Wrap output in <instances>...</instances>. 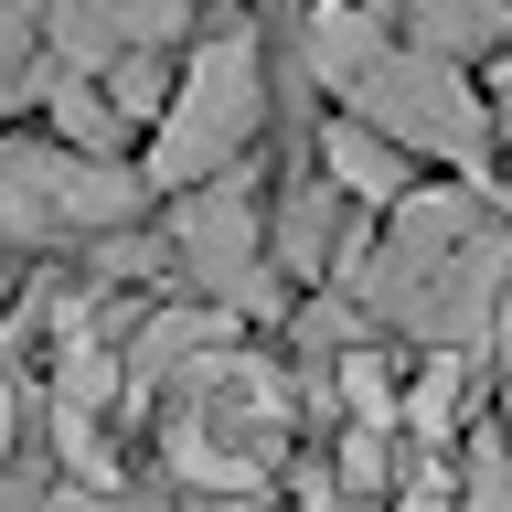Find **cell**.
I'll return each instance as SVG.
<instances>
[{
    "label": "cell",
    "mask_w": 512,
    "mask_h": 512,
    "mask_svg": "<svg viewBox=\"0 0 512 512\" xmlns=\"http://www.w3.org/2000/svg\"><path fill=\"white\" fill-rule=\"evenodd\" d=\"M11 438H22V406H11V374H0V470H11Z\"/></svg>",
    "instance_id": "obj_16"
},
{
    "label": "cell",
    "mask_w": 512,
    "mask_h": 512,
    "mask_svg": "<svg viewBox=\"0 0 512 512\" xmlns=\"http://www.w3.org/2000/svg\"><path fill=\"white\" fill-rule=\"evenodd\" d=\"M502 160H512V75H502Z\"/></svg>",
    "instance_id": "obj_17"
},
{
    "label": "cell",
    "mask_w": 512,
    "mask_h": 512,
    "mask_svg": "<svg viewBox=\"0 0 512 512\" xmlns=\"http://www.w3.org/2000/svg\"><path fill=\"white\" fill-rule=\"evenodd\" d=\"M384 43H395V32H384V11H363V0H320V11H310V75L331 96H342Z\"/></svg>",
    "instance_id": "obj_9"
},
{
    "label": "cell",
    "mask_w": 512,
    "mask_h": 512,
    "mask_svg": "<svg viewBox=\"0 0 512 512\" xmlns=\"http://www.w3.org/2000/svg\"><path fill=\"white\" fill-rule=\"evenodd\" d=\"M43 512H139V502H107V491H54Z\"/></svg>",
    "instance_id": "obj_15"
},
{
    "label": "cell",
    "mask_w": 512,
    "mask_h": 512,
    "mask_svg": "<svg viewBox=\"0 0 512 512\" xmlns=\"http://www.w3.org/2000/svg\"><path fill=\"white\" fill-rule=\"evenodd\" d=\"M256 128H267V54H256V32H214L192 54V75L171 86V107H160V139H150V171L139 182L182 192L203 171H235V150H246Z\"/></svg>",
    "instance_id": "obj_3"
},
{
    "label": "cell",
    "mask_w": 512,
    "mask_h": 512,
    "mask_svg": "<svg viewBox=\"0 0 512 512\" xmlns=\"http://www.w3.org/2000/svg\"><path fill=\"white\" fill-rule=\"evenodd\" d=\"M470 512H512V438H470Z\"/></svg>",
    "instance_id": "obj_14"
},
{
    "label": "cell",
    "mask_w": 512,
    "mask_h": 512,
    "mask_svg": "<svg viewBox=\"0 0 512 512\" xmlns=\"http://www.w3.org/2000/svg\"><path fill=\"white\" fill-rule=\"evenodd\" d=\"M384 22H406V43H427V54H480V43H491V32L512 22V0H374Z\"/></svg>",
    "instance_id": "obj_8"
},
{
    "label": "cell",
    "mask_w": 512,
    "mask_h": 512,
    "mask_svg": "<svg viewBox=\"0 0 512 512\" xmlns=\"http://www.w3.org/2000/svg\"><path fill=\"white\" fill-rule=\"evenodd\" d=\"M171 246H182V278L203 288L214 310H256V299H267V256H278V235H267V214H256L235 182L192 192Z\"/></svg>",
    "instance_id": "obj_6"
},
{
    "label": "cell",
    "mask_w": 512,
    "mask_h": 512,
    "mask_svg": "<svg viewBox=\"0 0 512 512\" xmlns=\"http://www.w3.org/2000/svg\"><path fill=\"white\" fill-rule=\"evenodd\" d=\"M320 246H331V192H299L278 214V256L288 267H320Z\"/></svg>",
    "instance_id": "obj_13"
},
{
    "label": "cell",
    "mask_w": 512,
    "mask_h": 512,
    "mask_svg": "<svg viewBox=\"0 0 512 512\" xmlns=\"http://www.w3.org/2000/svg\"><path fill=\"white\" fill-rule=\"evenodd\" d=\"M139 171L96 150H32L11 139L0 150V246H54V235H96V224H128L139 214Z\"/></svg>",
    "instance_id": "obj_5"
},
{
    "label": "cell",
    "mask_w": 512,
    "mask_h": 512,
    "mask_svg": "<svg viewBox=\"0 0 512 512\" xmlns=\"http://www.w3.org/2000/svg\"><path fill=\"white\" fill-rule=\"evenodd\" d=\"M43 43H54V22H32L22 0H0V107L32 96V86H54V75H43Z\"/></svg>",
    "instance_id": "obj_10"
},
{
    "label": "cell",
    "mask_w": 512,
    "mask_h": 512,
    "mask_svg": "<svg viewBox=\"0 0 512 512\" xmlns=\"http://www.w3.org/2000/svg\"><path fill=\"white\" fill-rule=\"evenodd\" d=\"M342 107H352V118H374L384 139L427 150V160H459V171H480V160H491L480 86H459V64L427 54V43H384V54L342 86Z\"/></svg>",
    "instance_id": "obj_4"
},
{
    "label": "cell",
    "mask_w": 512,
    "mask_h": 512,
    "mask_svg": "<svg viewBox=\"0 0 512 512\" xmlns=\"http://www.w3.org/2000/svg\"><path fill=\"white\" fill-rule=\"evenodd\" d=\"M64 11H86L107 43H171L192 0H64Z\"/></svg>",
    "instance_id": "obj_11"
},
{
    "label": "cell",
    "mask_w": 512,
    "mask_h": 512,
    "mask_svg": "<svg viewBox=\"0 0 512 512\" xmlns=\"http://www.w3.org/2000/svg\"><path fill=\"white\" fill-rule=\"evenodd\" d=\"M342 278L363 288L395 331H416L427 352H470L480 331H491V310H502L512 235L480 214L470 192H406L374 246L342 256Z\"/></svg>",
    "instance_id": "obj_1"
},
{
    "label": "cell",
    "mask_w": 512,
    "mask_h": 512,
    "mask_svg": "<svg viewBox=\"0 0 512 512\" xmlns=\"http://www.w3.org/2000/svg\"><path fill=\"white\" fill-rule=\"evenodd\" d=\"M278 438H288V395H278V374L246 363L235 342L203 352V363L171 384V427H160V448H171V470L203 480V491H256L267 459H278Z\"/></svg>",
    "instance_id": "obj_2"
},
{
    "label": "cell",
    "mask_w": 512,
    "mask_h": 512,
    "mask_svg": "<svg viewBox=\"0 0 512 512\" xmlns=\"http://www.w3.org/2000/svg\"><path fill=\"white\" fill-rule=\"evenodd\" d=\"M320 160H331V182L342 192H363V203H406V139H384L374 118H331L320 128Z\"/></svg>",
    "instance_id": "obj_7"
},
{
    "label": "cell",
    "mask_w": 512,
    "mask_h": 512,
    "mask_svg": "<svg viewBox=\"0 0 512 512\" xmlns=\"http://www.w3.org/2000/svg\"><path fill=\"white\" fill-rule=\"evenodd\" d=\"M118 118H128L118 96H96L86 75H54V128L75 139V150H96V160H107V139H118Z\"/></svg>",
    "instance_id": "obj_12"
}]
</instances>
